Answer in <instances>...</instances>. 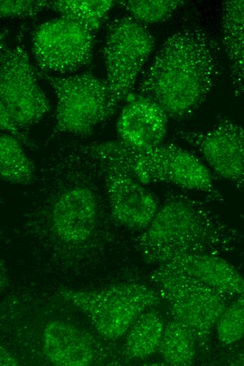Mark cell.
<instances>
[{
    "label": "cell",
    "instance_id": "19",
    "mask_svg": "<svg viewBox=\"0 0 244 366\" xmlns=\"http://www.w3.org/2000/svg\"><path fill=\"white\" fill-rule=\"evenodd\" d=\"M116 4L111 0H57L49 1L48 8L95 34Z\"/></svg>",
    "mask_w": 244,
    "mask_h": 366
},
{
    "label": "cell",
    "instance_id": "4",
    "mask_svg": "<svg viewBox=\"0 0 244 366\" xmlns=\"http://www.w3.org/2000/svg\"><path fill=\"white\" fill-rule=\"evenodd\" d=\"M7 45L1 40L0 54L1 129L18 140L24 129L37 123L50 111V104L39 85L22 36Z\"/></svg>",
    "mask_w": 244,
    "mask_h": 366
},
{
    "label": "cell",
    "instance_id": "17",
    "mask_svg": "<svg viewBox=\"0 0 244 366\" xmlns=\"http://www.w3.org/2000/svg\"><path fill=\"white\" fill-rule=\"evenodd\" d=\"M36 168L25 154L21 143L7 133L0 138V177L4 182L29 186L34 181Z\"/></svg>",
    "mask_w": 244,
    "mask_h": 366
},
{
    "label": "cell",
    "instance_id": "9",
    "mask_svg": "<svg viewBox=\"0 0 244 366\" xmlns=\"http://www.w3.org/2000/svg\"><path fill=\"white\" fill-rule=\"evenodd\" d=\"M94 46V33L63 17L39 25L32 33V54L43 72H74L90 63Z\"/></svg>",
    "mask_w": 244,
    "mask_h": 366
},
{
    "label": "cell",
    "instance_id": "18",
    "mask_svg": "<svg viewBox=\"0 0 244 366\" xmlns=\"http://www.w3.org/2000/svg\"><path fill=\"white\" fill-rule=\"evenodd\" d=\"M196 346L192 332L172 319L165 323L158 351L166 364L187 366L194 362Z\"/></svg>",
    "mask_w": 244,
    "mask_h": 366
},
{
    "label": "cell",
    "instance_id": "16",
    "mask_svg": "<svg viewBox=\"0 0 244 366\" xmlns=\"http://www.w3.org/2000/svg\"><path fill=\"white\" fill-rule=\"evenodd\" d=\"M165 323L162 315L154 309L143 313L130 327L124 352L128 358H144L159 347Z\"/></svg>",
    "mask_w": 244,
    "mask_h": 366
},
{
    "label": "cell",
    "instance_id": "11",
    "mask_svg": "<svg viewBox=\"0 0 244 366\" xmlns=\"http://www.w3.org/2000/svg\"><path fill=\"white\" fill-rule=\"evenodd\" d=\"M93 155L102 171L112 219L129 229H146L160 207L156 197L115 163Z\"/></svg>",
    "mask_w": 244,
    "mask_h": 366
},
{
    "label": "cell",
    "instance_id": "2",
    "mask_svg": "<svg viewBox=\"0 0 244 366\" xmlns=\"http://www.w3.org/2000/svg\"><path fill=\"white\" fill-rule=\"evenodd\" d=\"M238 239L236 229L205 203L171 192L135 245L146 263L158 265L187 254L229 251Z\"/></svg>",
    "mask_w": 244,
    "mask_h": 366
},
{
    "label": "cell",
    "instance_id": "20",
    "mask_svg": "<svg viewBox=\"0 0 244 366\" xmlns=\"http://www.w3.org/2000/svg\"><path fill=\"white\" fill-rule=\"evenodd\" d=\"M132 18L143 24L161 23L169 19L185 1L181 0H128L116 1Z\"/></svg>",
    "mask_w": 244,
    "mask_h": 366
},
{
    "label": "cell",
    "instance_id": "5",
    "mask_svg": "<svg viewBox=\"0 0 244 366\" xmlns=\"http://www.w3.org/2000/svg\"><path fill=\"white\" fill-rule=\"evenodd\" d=\"M172 319L187 327L203 349L209 347L213 329L234 298L177 270L159 265L150 275Z\"/></svg>",
    "mask_w": 244,
    "mask_h": 366
},
{
    "label": "cell",
    "instance_id": "12",
    "mask_svg": "<svg viewBox=\"0 0 244 366\" xmlns=\"http://www.w3.org/2000/svg\"><path fill=\"white\" fill-rule=\"evenodd\" d=\"M116 124L119 140L138 148L161 145L166 135L168 116L154 101L130 94Z\"/></svg>",
    "mask_w": 244,
    "mask_h": 366
},
{
    "label": "cell",
    "instance_id": "14",
    "mask_svg": "<svg viewBox=\"0 0 244 366\" xmlns=\"http://www.w3.org/2000/svg\"><path fill=\"white\" fill-rule=\"evenodd\" d=\"M42 348L48 360L55 365L88 366L94 358L89 336L74 325L59 320L46 324Z\"/></svg>",
    "mask_w": 244,
    "mask_h": 366
},
{
    "label": "cell",
    "instance_id": "8",
    "mask_svg": "<svg viewBox=\"0 0 244 366\" xmlns=\"http://www.w3.org/2000/svg\"><path fill=\"white\" fill-rule=\"evenodd\" d=\"M154 46L153 35L130 15L116 18L108 24L102 54L113 115L132 93L138 75Z\"/></svg>",
    "mask_w": 244,
    "mask_h": 366
},
{
    "label": "cell",
    "instance_id": "21",
    "mask_svg": "<svg viewBox=\"0 0 244 366\" xmlns=\"http://www.w3.org/2000/svg\"><path fill=\"white\" fill-rule=\"evenodd\" d=\"M219 341L229 346L244 339V293L226 306L216 327Z\"/></svg>",
    "mask_w": 244,
    "mask_h": 366
},
{
    "label": "cell",
    "instance_id": "3",
    "mask_svg": "<svg viewBox=\"0 0 244 366\" xmlns=\"http://www.w3.org/2000/svg\"><path fill=\"white\" fill-rule=\"evenodd\" d=\"M86 146L95 156L115 163L144 185L168 183L203 193L213 201H223L206 164L178 145L163 143L155 147L138 148L118 139L93 141Z\"/></svg>",
    "mask_w": 244,
    "mask_h": 366
},
{
    "label": "cell",
    "instance_id": "24",
    "mask_svg": "<svg viewBox=\"0 0 244 366\" xmlns=\"http://www.w3.org/2000/svg\"><path fill=\"white\" fill-rule=\"evenodd\" d=\"M1 365H18L17 360L6 349L1 347L0 352Z\"/></svg>",
    "mask_w": 244,
    "mask_h": 366
},
{
    "label": "cell",
    "instance_id": "23",
    "mask_svg": "<svg viewBox=\"0 0 244 366\" xmlns=\"http://www.w3.org/2000/svg\"><path fill=\"white\" fill-rule=\"evenodd\" d=\"M213 362L215 365L244 366V342H238L229 346Z\"/></svg>",
    "mask_w": 244,
    "mask_h": 366
},
{
    "label": "cell",
    "instance_id": "13",
    "mask_svg": "<svg viewBox=\"0 0 244 366\" xmlns=\"http://www.w3.org/2000/svg\"><path fill=\"white\" fill-rule=\"evenodd\" d=\"M161 265L189 274L233 298L244 293V277L218 254H187Z\"/></svg>",
    "mask_w": 244,
    "mask_h": 366
},
{
    "label": "cell",
    "instance_id": "15",
    "mask_svg": "<svg viewBox=\"0 0 244 366\" xmlns=\"http://www.w3.org/2000/svg\"><path fill=\"white\" fill-rule=\"evenodd\" d=\"M222 44L234 96L244 99V0L222 4Z\"/></svg>",
    "mask_w": 244,
    "mask_h": 366
},
{
    "label": "cell",
    "instance_id": "6",
    "mask_svg": "<svg viewBox=\"0 0 244 366\" xmlns=\"http://www.w3.org/2000/svg\"><path fill=\"white\" fill-rule=\"evenodd\" d=\"M37 75L52 87L57 99L53 129L47 144L64 134L88 136L99 124L113 116L105 80L90 72L65 77L41 70Z\"/></svg>",
    "mask_w": 244,
    "mask_h": 366
},
{
    "label": "cell",
    "instance_id": "22",
    "mask_svg": "<svg viewBox=\"0 0 244 366\" xmlns=\"http://www.w3.org/2000/svg\"><path fill=\"white\" fill-rule=\"evenodd\" d=\"M49 1L46 0H1L0 15L2 18H28L37 15L48 8Z\"/></svg>",
    "mask_w": 244,
    "mask_h": 366
},
{
    "label": "cell",
    "instance_id": "1",
    "mask_svg": "<svg viewBox=\"0 0 244 366\" xmlns=\"http://www.w3.org/2000/svg\"><path fill=\"white\" fill-rule=\"evenodd\" d=\"M220 73L217 42L201 28H184L163 42L137 94L154 101L168 118L180 121L204 103Z\"/></svg>",
    "mask_w": 244,
    "mask_h": 366
},
{
    "label": "cell",
    "instance_id": "10",
    "mask_svg": "<svg viewBox=\"0 0 244 366\" xmlns=\"http://www.w3.org/2000/svg\"><path fill=\"white\" fill-rule=\"evenodd\" d=\"M175 136L196 149L212 174L244 194V126L221 118L202 130H177Z\"/></svg>",
    "mask_w": 244,
    "mask_h": 366
},
{
    "label": "cell",
    "instance_id": "7",
    "mask_svg": "<svg viewBox=\"0 0 244 366\" xmlns=\"http://www.w3.org/2000/svg\"><path fill=\"white\" fill-rule=\"evenodd\" d=\"M60 296L86 315L104 337L116 339L145 311L162 299L158 291L145 284L121 283L103 289L62 290Z\"/></svg>",
    "mask_w": 244,
    "mask_h": 366
}]
</instances>
